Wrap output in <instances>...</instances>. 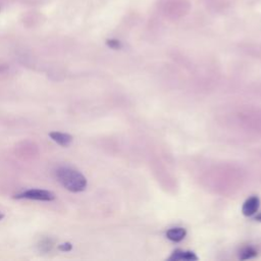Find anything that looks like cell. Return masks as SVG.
<instances>
[{
	"label": "cell",
	"mask_w": 261,
	"mask_h": 261,
	"mask_svg": "<svg viewBox=\"0 0 261 261\" xmlns=\"http://www.w3.org/2000/svg\"><path fill=\"white\" fill-rule=\"evenodd\" d=\"M56 178L62 186L74 193L82 192L87 187V180L77 169L61 167L56 170Z\"/></svg>",
	"instance_id": "1"
},
{
	"label": "cell",
	"mask_w": 261,
	"mask_h": 261,
	"mask_svg": "<svg viewBox=\"0 0 261 261\" xmlns=\"http://www.w3.org/2000/svg\"><path fill=\"white\" fill-rule=\"evenodd\" d=\"M17 199H29L38 201H52L56 199V195L47 190L41 189H30L23 193L16 195Z\"/></svg>",
	"instance_id": "2"
},
{
	"label": "cell",
	"mask_w": 261,
	"mask_h": 261,
	"mask_svg": "<svg viewBox=\"0 0 261 261\" xmlns=\"http://www.w3.org/2000/svg\"><path fill=\"white\" fill-rule=\"evenodd\" d=\"M260 206V200L257 196H252V197L248 198L245 203L243 204L242 212L246 216H252L255 214Z\"/></svg>",
	"instance_id": "3"
},
{
	"label": "cell",
	"mask_w": 261,
	"mask_h": 261,
	"mask_svg": "<svg viewBox=\"0 0 261 261\" xmlns=\"http://www.w3.org/2000/svg\"><path fill=\"white\" fill-rule=\"evenodd\" d=\"M49 136L54 141V142H56L57 144H59L60 146H63V147H68L73 142V137L69 134H65V133L51 132L49 134Z\"/></svg>",
	"instance_id": "4"
},
{
	"label": "cell",
	"mask_w": 261,
	"mask_h": 261,
	"mask_svg": "<svg viewBox=\"0 0 261 261\" xmlns=\"http://www.w3.org/2000/svg\"><path fill=\"white\" fill-rule=\"evenodd\" d=\"M187 232L183 227H173L167 232V237L172 242H181L186 237Z\"/></svg>",
	"instance_id": "5"
},
{
	"label": "cell",
	"mask_w": 261,
	"mask_h": 261,
	"mask_svg": "<svg viewBox=\"0 0 261 261\" xmlns=\"http://www.w3.org/2000/svg\"><path fill=\"white\" fill-rule=\"evenodd\" d=\"M198 257L196 256L193 252L191 251H183V250H177L172 253V255L169 257V260H197Z\"/></svg>",
	"instance_id": "6"
},
{
	"label": "cell",
	"mask_w": 261,
	"mask_h": 261,
	"mask_svg": "<svg viewBox=\"0 0 261 261\" xmlns=\"http://www.w3.org/2000/svg\"><path fill=\"white\" fill-rule=\"evenodd\" d=\"M52 247H53V241L51 240V239H48V238L43 239V240L39 244L40 251L45 252V253L49 252L50 250L52 249Z\"/></svg>",
	"instance_id": "7"
},
{
	"label": "cell",
	"mask_w": 261,
	"mask_h": 261,
	"mask_svg": "<svg viewBox=\"0 0 261 261\" xmlns=\"http://www.w3.org/2000/svg\"><path fill=\"white\" fill-rule=\"evenodd\" d=\"M257 255V251L255 249H253L252 247H248V248H245L243 251L241 252L240 254V258L241 259H250V258H253Z\"/></svg>",
	"instance_id": "8"
},
{
	"label": "cell",
	"mask_w": 261,
	"mask_h": 261,
	"mask_svg": "<svg viewBox=\"0 0 261 261\" xmlns=\"http://www.w3.org/2000/svg\"><path fill=\"white\" fill-rule=\"evenodd\" d=\"M58 249L60 250V251H62V252H69V251H71V250L73 249V245L71 243L67 242V243H63V244L59 245L58 246Z\"/></svg>",
	"instance_id": "9"
},
{
	"label": "cell",
	"mask_w": 261,
	"mask_h": 261,
	"mask_svg": "<svg viewBox=\"0 0 261 261\" xmlns=\"http://www.w3.org/2000/svg\"><path fill=\"white\" fill-rule=\"evenodd\" d=\"M107 45L113 48V49H117V48L121 47V43H119L117 40H108Z\"/></svg>",
	"instance_id": "10"
},
{
	"label": "cell",
	"mask_w": 261,
	"mask_h": 261,
	"mask_svg": "<svg viewBox=\"0 0 261 261\" xmlns=\"http://www.w3.org/2000/svg\"><path fill=\"white\" fill-rule=\"evenodd\" d=\"M255 220L256 221H258V222H260L261 223V213L260 214H258L256 217H255Z\"/></svg>",
	"instance_id": "11"
},
{
	"label": "cell",
	"mask_w": 261,
	"mask_h": 261,
	"mask_svg": "<svg viewBox=\"0 0 261 261\" xmlns=\"http://www.w3.org/2000/svg\"><path fill=\"white\" fill-rule=\"evenodd\" d=\"M3 217H4V215H3V213H1V212H0V221H1V220L3 219Z\"/></svg>",
	"instance_id": "12"
}]
</instances>
